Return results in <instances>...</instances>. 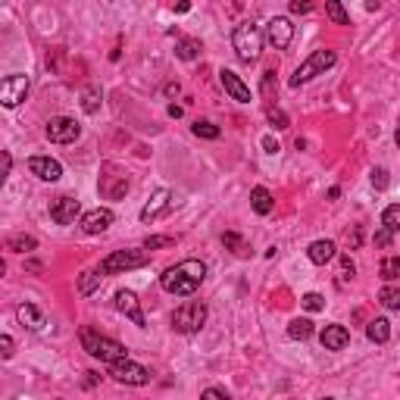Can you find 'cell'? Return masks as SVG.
<instances>
[{
    "mask_svg": "<svg viewBox=\"0 0 400 400\" xmlns=\"http://www.w3.org/2000/svg\"><path fill=\"white\" fill-rule=\"evenodd\" d=\"M204 278H207V263H200V260H182L178 266H169V269L160 275V285H163L166 294L191 297V294L200 288Z\"/></svg>",
    "mask_w": 400,
    "mask_h": 400,
    "instance_id": "6da1fadb",
    "label": "cell"
},
{
    "mask_svg": "<svg viewBox=\"0 0 400 400\" xmlns=\"http://www.w3.org/2000/svg\"><path fill=\"white\" fill-rule=\"evenodd\" d=\"M263 41H266V34L260 32L257 22H238L235 32H231V48H235L238 60L241 63H257L260 54H263Z\"/></svg>",
    "mask_w": 400,
    "mask_h": 400,
    "instance_id": "7a4b0ae2",
    "label": "cell"
},
{
    "mask_svg": "<svg viewBox=\"0 0 400 400\" xmlns=\"http://www.w3.org/2000/svg\"><path fill=\"white\" fill-rule=\"evenodd\" d=\"M78 338H82L85 350H88L94 359H103V363H116V359H125V357H129V350H125L123 341L107 338V335H101L97 328H91V326H82Z\"/></svg>",
    "mask_w": 400,
    "mask_h": 400,
    "instance_id": "3957f363",
    "label": "cell"
},
{
    "mask_svg": "<svg viewBox=\"0 0 400 400\" xmlns=\"http://www.w3.org/2000/svg\"><path fill=\"white\" fill-rule=\"evenodd\" d=\"M335 63H338V54H335V50H326V48H322V50H313V54L297 66V72L291 75V88H300V85H306L310 78H316V75H322L326 69H332Z\"/></svg>",
    "mask_w": 400,
    "mask_h": 400,
    "instance_id": "277c9868",
    "label": "cell"
},
{
    "mask_svg": "<svg viewBox=\"0 0 400 400\" xmlns=\"http://www.w3.org/2000/svg\"><path fill=\"white\" fill-rule=\"evenodd\" d=\"M207 322V306L200 304V300H188V304H182L176 310V316H172V328L182 335H194L200 332Z\"/></svg>",
    "mask_w": 400,
    "mask_h": 400,
    "instance_id": "5b68a950",
    "label": "cell"
},
{
    "mask_svg": "<svg viewBox=\"0 0 400 400\" xmlns=\"http://www.w3.org/2000/svg\"><path fill=\"white\" fill-rule=\"evenodd\" d=\"M141 266H147V253L144 251H113L109 257H103L101 269L103 275H123V272L141 269Z\"/></svg>",
    "mask_w": 400,
    "mask_h": 400,
    "instance_id": "8992f818",
    "label": "cell"
},
{
    "mask_svg": "<svg viewBox=\"0 0 400 400\" xmlns=\"http://www.w3.org/2000/svg\"><path fill=\"white\" fill-rule=\"evenodd\" d=\"M109 375H113L119 385H131V388H141L150 381V369H144L141 363H131L129 357L109 363Z\"/></svg>",
    "mask_w": 400,
    "mask_h": 400,
    "instance_id": "52a82bcc",
    "label": "cell"
},
{
    "mask_svg": "<svg viewBox=\"0 0 400 400\" xmlns=\"http://www.w3.org/2000/svg\"><path fill=\"white\" fill-rule=\"evenodd\" d=\"M28 88H32V82H28V75H7L3 82H0V103L7 109H13V107H19L22 101L28 97Z\"/></svg>",
    "mask_w": 400,
    "mask_h": 400,
    "instance_id": "ba28073f",
    "label": "cell"
},
{
    "mask_svg": "<svg viewBox=\"0 0 400 400\" xmlns=\"http://www.w3.org/2000/svg\"><path fill=\"white\" fill-rule=\"evenodd\" d=\"M44 131H48L50 144H72V141H78V135H82V125L75 123V119H69V116H54Z\"/></svg>",
    "mask_w": 400,
    "mask_h": 400,
    "instance_id": "9c48e42d",
    "label": "cell"
},
{
    "mask_svg": "<svg viewBox=\"0 0 400 400\" xmlns=\"http://www.w3.org/2000/svg\"><path fill=\"white\" fill-rule=\"evenodd\" d=\"M266 41L272 44L275 50H285L288 44L294 41V25H291V19L288 16H275V19H269L266 22Z\"/></svg>",
    "mask_w": 400,
    "mask_h": 400,
    "instance_id": "30bf717a",
    "label": "cell"
},
{
    "mask_svg": "<svg viewBox=\"0 0 400 400\" xmlns=\"http://www.w3.org/2000/svg\"><path fill=\"white\" fill-rule=\"evenodd\" d=\"M78 213H82V204L75 197H56L54 204H50V219L56 225H72Z\"/></svg>",
    "mask_w": 400,
    "mask_h": 400,
    "instance_id": "8fae6325",
    "label": "cell"
},
{
    "mask_svg": "<svg viewBox=\"0 0 400 400\" xmlns=\"http://www.w3.org/2000/svg\"><path fill=\"white\" fill-rule=\"evenodd\" d=\"M116 310L123 313V316H129L138 328L147 326V319H144V310H141V300H138L131 291H116Z\"/></svg>",
    "mask_w": 400,
    "mask_h": 400,
    "instance_id": "7c38bea8",
    "label": "cell"
},
{
    "mask_svg": "<svg viewBox=\"0 0 400 400\" xmlns=\"http://www.w3.org/2000/svg\"><path fill=\"white\" fill-rule=\"evenodd\" d=\"M28 172L38 176L41 182H60L63 178V166L56 160H50V156H32L28 160Z\"/></svg>",
    "mask_w": 400,
    "mask_h": 400,
    "instance_id": "4fadbf2b",
    "label": "cell"
},
{
    "mask_svg": "<svg viewBox=\"0 0 400 400\" xmlns=\"http://www.w3.org/2000/svg\"><path fill=\"white\" fill-rule=\"evenodd\" d=\"M109 225H113V210H107V207H97V210H91V213L82 216L85 235H103Z\"/></svg>",
    "mask_w": 400,
    "mask_h": 400,
    "instance_id": "5bb4252c",
    "label": "cell"
},
{
    "mask_svg": "<svg viewBox=\"0 0 400 400\" xmlns=\"http://www.w3.org/2000/svg\"><path fill=\"white\" fill-rule=\"evenodd\" d=\"M169 207H172V191L169 188H160L147 200V207L141 210V222H154V219H160L166 210H169Z\"/></svg>",
    "mask_w": 400,
    "mask_h": 400,
    "instance_id": "9a60e30c",
    "label": "cell"
},
{
    "mask_svg": "<svg viewBox=\"0 0 400 400\" xmlns=\"http://www.w3.org/2000/svg\"><path fill=\"white\" fill-rule=\"evenodd\" d=\"M219 85L225 88V94H231V101H238V103H251V88H247L241 78H238L231 69H222L219 72Z\"/></svg>",
    "mask_w": 400,
    "mask_h": 400,
    "instance_id": "2e32d148",
    "label": "cell"
},
{
    "mask_svg": "<svg viewBox=\"0 0 400 400\" xmlns=\"http://www.w3.org/2000/svg\"><path fill=\"white\" fill-rule=\"evenodd\" d=\"M319 341H322V347L326 350H344L347 344H350V332H347L344 326H326L322 328V335H319Z\"/></svg>",
    "mask_w": 400,
    "mask_h": 400,
    "instance_id": "e0dca14e",
    "label": "cell"
},
{
    "mask_svg": "<svg viewBox=\"0 0 400 400\" xmlns=\"http://www.w3.org/2000/svg\"><path fill=\"white\" fill-rule=\"evenodd\" d=\"M16 319H19L22 328H28V332H41V328H44V313L38 310L34 304H19V306H16Z\"/></svg>",
    "mask_w": 400,
    "mask_h": 400,
    "instance_id": "ac0fdd59",
    "label": "cell"
},
{
    "mask_svg": "<svg viewBox=\"0 0 400 400\" xmlns=\"http://www.w3.org/2000/svg\"><path fill=\"white\" fill-rule=\"evenodd\" d=\"M335 253H338V247H335V241H313L310 247H306V257H310V263H316V266H326V263H332L335 260Z\"/></svg>",
    "mask_w": 400,
    "mask_h": 400,
    "instance_id": "d6986e66",
    "label": "cell"
},
{
    "mask_svg": "<svg viewBox=\"0 0 400 400\" xmlns=\"http://www.w3.org/2000/svg\"><path fill=\"white\" fill-rule=\"evenodd\" d=\"M251 207H253V213H260V216H269V213L275 210V197H272L269 188L257 185V188L251 191Z\"/></svg>",
    "mask_w": 400,
    "mask_h": 400,
    "instance_id": "ffe728a7",
    "label": "cell"
},
{
    "mask_svg": "<svg viewBox=\"0 0 400 400\" xmlns=\"http://www.w3.org/2000/svg\"><path fill=\"white\" fill-rule=\"evenodd\" d=\"M366 335H369L372 344H388V341H391V322H388L385 316L372 319V322L366 326Z\"/></svg>",
    "mask_w": 400,
    "mask_h": 400,
    "instance_id": "44dd1931",
    "label": "cell"
},
{
    "mask_svg": "<svg viewBox=\"0 0 400 400\" xmlns=\"http://www.w3.org/2000/svg\"><path fill=\"white\" fill-rule=\"evenodd\" d=\"M200 41H197V38H182V41L176 44V56L178 60H185V63H191V60H197V56H200Z\"/></svg>",
    "mask_w": 400,
    "mask_h": 400,
    "instance_id": "7402d4cb",
    "label": "cell"
},
{
    "mask_svg": "<svg viewBox=\"0 0 400 400\" xmlns=\"http://www.w3.org/2000/svg\"><path fill=\"white\" fill-rule=\"evenodd\" d=\"M222 244L229 247L231 253H235V257H247V253H251V247H247V241L241 235H235V231H225L222 235Z\"/></svg>",
    "mask_w": 400,
    "mask_h": 400,
    "instance_id": "603a6c76",
    "label": "cell"
},
{
    "mask_svg": "<svg viewBox=\"0 0 400 400\" xmlns=\"http://www.w3.org/2000/svg\"><path fill=\"white\" fill-rule=\"evenodd\" d=\"M101 282H103V269L82 272V278H78V294H91L94 288H101Z\"/></svg>",
    "mask_w": 400,
    "mask_h": 400,
    "instance_id": "cb8c5ba5",
    "label": "cell"
},
{
    "mask_svg": "<svg viewBox=\"0 0 400 400\" xmlns=\"http://www.w3.org/2000/svg\"><path fill=\"white\" fill-rule=\"evenodd\" d=\"M310 335H313V322H310V319H291V326H288V338L306 341Z\"/></svg>",
    "mask_w": 400,
    "mask_h": 400,
    "instance_id": "d4e9b609",
    "label": "cell"
},
{
    "mask_svg": "<svg viewBox=\"0 0 400 400\" xmlns=\"http://www.w3.org/2000/svg\"><path fill=\"white\" fill-rule=\"evenodd\" d=\"M38 247V241H34L32 235H13L7 241V251H13V253H28V251H34Z\"/></svg>",
    "mask_w": 400,
    "mask_h": 400,
    "instance_id": "484cf974",
    "label": "cell"
},
{
    "mask_svg": "<svg viewBox=\"0 0 400 400\" xmlns=\"http://www.w3.org/2000/svg\"><path fill=\"white\" fill-rule=\"evenodd\" d=\"M326 13L335 25H350V16H347V10L341 7V0H326Z\"/></svg>",
    "mask_w": 400,
    "mask_h": 400,
    "instance_id": "4316f807",
    "label": "cell"
},
{
    "mask_svg": "<svg viewBox=\"0 0 400 400\" xmlns=\"http://www.w3.org/2000/svg\"><path fill=\"white\" fill-rule=\"evenodd\" d=\"M82 109L88 116H94L97 109H101V88H94V85H91V88L82 91Z\"/></svg>",
    "mask_w": 400,
    "mask_h": 400,
    "instance_id": "83f0119b",
    "label": "cell"
},
{
    "mask_svg": "<svg viewBox=\"0 0 400 400\" xmlns=\"http://www.w3.org/2000/svg\"><path fill=\"white\" fill-rule=\"evenodd\" d=\"M379 272H381V278H385V282H394V278L400 275V257H397V253H388V257L381 260Z\"/></svg>",
    "mask_w": 400,
    "mask_h": 400,
    "instance_id": "f1b7e54d",
    "label": "cell"
},
{
    "mask_svg": "<svg viewBox=\"0 0 400 400\" xmlns=\"http://www.w3.org/2000/svg\"><path fill=\"white\" fill-rule=\"evenodd\" d=\"M379 304L388 306V310H400V288L385 285V288L379 291Z\"/></svg>",
    "mask_w": 400,
    "mask_h": 400,
    "instance_id": "f546056e",
    "label": "cell"
},
{
    "mask_svg": "<svg viewBox=\"0 0 400 400\" xmlns=\"http://www.w3.org/2000/svg\"><path fill=\"white\" fill-rule=\"evenodd\" d=\"M381 225H385L388 231H400V204L385 207V213H381Z\"/></svg>",
    "mask_w": 400,
    "mask_h": 400,
    "instance_id": "4dcf8cb0",
    "label": "cell"
},
{
    "mask_svg": "<svg viewBox=\"0 0 400 400\" xmlns=\"http://www.w3.org/2000/svg\"><path fill=\"white\" fill-rule=\"evenodd\" d=\"M194 131L197 138H204V141H216L219 135H222V131H219V125H213V123H194Z\"/></svg>",
    "mask_w": 400,
    "mask_h": 400,
    "instance_id": "1f68e13d",
    "label": "cell"
},
{
    "mask_svg": "<svg viewBox=\"0 0 400 400\" xmlns=\"http://www.w3.org/2000/svg\"><path fill=\"white\" fill-rule=\"evenodd\" d=\"M304 310H310V313H319V310H326V297L322 294H316V291H310V294H304Z\"/></svg>",
    "mask_w": 400,
    "mask_h": 400,
    "instance_id": "d6a6232c",
    "label": "cell"
},
{
    "mask_svg": "<svg viewBox=\"0 0 400 400\" xmlns=\"http://www.w3.org/2000/svg\"><path fill=\"white\" fill-rule=\"evenodd\" d=\"M176 244V238L172 235H154L144 241V251H160V247H172Z\"/></svg>",
    "mask_w": 400,
    "mask_h": 400,
    "instance_id": "836d02e7",
    "label": "cell"
},
{
    "mask_svg": "<svg viewBox=\"0 0 400 400\" xmlns=\"http://www.w3.org/2000/svg\"><path fill=\"white\" fill-rule=\"evenodd\" d=\"M266 116H269L272 129H288V125H291V119H288V116L282 113V109H278V107H269V109H266Z\"/></svg>",
    "mask_w": 400,
    "mask_h": 400,
    "instance_id": "e575fe53",
    "label": "cell"
},
{
    "mask_svg": "<svg viewBox=\"0 0 400 400\" xmlns=\"http://www.w3.org/2000/svg\"><path fill=\"white\" fill-rule=\"evenodd\" d=\"M288 10H291L294 16H306V13H313V0H291Z\"/></svg>",
    "mask_w": 400,
    "mask_h": 400,
    "instance_id": "d590c367",
    "label": "cell"
},
{
    "mask_svg": "<svg viewBox=\"0 0 400 400\" xmlns=\"http://www.w3.org/2000/svg\"><path fill=\"white\" fill-rule=\"evenodd\" d=\"M0 357L3 359L13 357V338H10V335H0Z\"/></svg>",
    "mask_w": 400,
    "mask_h": 400,
    "instance_id": "8d00e7d4",
    "label": "cell"
},
{
    "mask_svg": "<svg viewBox=\"0 0 400 400\" xmlns=\"http://www.w3.org/2000/svg\"><path fill=\"white\" fill-rule=\"evenodd\" d=\"M372 185L375 188H388V169H372Z\"/></svg>",
    "mask_w": 400,
    "mask_h": 400,
    "instance_id": "74e56055",
    "label": "cell"
},
{
    "mask_svg": "<svg viewBox=\"0 0 400 400\" xmlns=\"http://www.w3.org/2000/svg\"><path fill=\"white\" fill-rule=\"evenodd\" d=\"M391 235H394V231H388V229H385V225H381V231H379V235H375V244L388 247V244H391Z\"/></svg>",
    "mask_w": 400,
    "mask_h": 400,
    "instance_id": "f35d334b",
    "label": "cell"
},
{
    "mask_svg": "<svg viewBox=\"0 0 400 400\" xmlns=\"http://www.w3.org/2000/svg\"><path fill=\"white\" fill-rule=\"evenodd\" d=\"M263 147H266V154H275V150H278L275 138H272V135H266V138H263Z\"/></svg>",
    "mask_w": 400,
    "mask_h": 400,
    "instance_id": "ab89813d",
    "label": "cell"
},
{
    "mask_svg": "<svg viewBox=\"0 0 400 400\" xmlns=\"http://www.w3.org/2000/svg\"><path fill=\"white\" fill-rule=\"evenodd\" d=\"M204 397H229V391H222V388H207Z\"/></svg>",
    "mask_w": 400,
    "mask_h": 400,
    "instance_id": "60d3db41",
    "label": "cell"
},
{
    "mask_svg": "<svg viewBox=\"0 0 400 400\" xmlns=\"http://www.w3.org/2000/svg\"><path fill=\"white\" fill-rule=\"evenodd\" d=\"M176 3V13H188L191 10V0H172Z\"/></svg>",
    "mask_w": 400,
    "mask_h": 400,
    "instance_id": "b9f144b4",
    "label": "cell"
},
{
    "mask_svg": "<svg viewBox=\"0 0 400 400\" xmlns=\"http://www.w3.org/2000/svg\"><path fill=\"white\" fill-rule=\"evenodd\" d=\"M341 266H344L347 275H353V260H350V257H341Z\"/></svg>",
    "mask_w": 400,
    "mask_h": 400,
    "instance_id": "7bdbcfd3",
    "label": "cell"
},
{
    "mask_svg": "<svg viewBox=\"0 0 400 400\" xmlns=\"http://www.w3.org/2000/svg\"><path fill=\"white\" fill-rule=\"evenodd\" d=\"M359 241H363V231H359V229H353V235H350V247H357Z\"/></svg>",
    "mask_w": 400,
    "mask_h": 400,
    "instance_id": "ee69618b",
    "label": "cell"
},
{
    "mask_svg": "<svg viewBox=\"0 0 400 400\" xmlns=\"http://www.w3.org/2000/svg\"><path fill=\"white\" fill-rule=\"evenodd\" d=\"M182 113H185L182 107H176V103H169V116H172V119H178V116H182Z\"/></svg>",
    "mask_w": 400,
    "mask_h": 400,
    "instance_id": "f6af8a7d",
    "label": "cell"
},
{
    "mask_svg": "<svg viewBox=\"0 0 400 400\" xmlns=\"http://www.w3.org/2000/svg\"><path fill=\"white\" fill-rule=\"evenodd\" d=\"M10 166H13V156H10V154H3V176H7V172H10Z\"/></svg>",
    "mask_w": 400,
    "mask_h": 400,
    "instance_id": "bcb514c9",
    "label": "cell"
},
{
    "mask_svg": "<svg viewBox=\"0 0 400 400\" xmlns=\"http://www.w3.org/2000/svg\"><path fill=\"white\" fill-rule=\"evenodd\" d=\"M394 141H397V144H400V129H397V135H394Z\"/></svg>",
    "mask_w": 400,
    "mask_h": 400,
    "instance_id": "7dc6e473",
    "label": "cell"
}]
</instances>
